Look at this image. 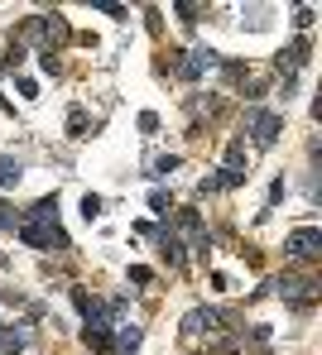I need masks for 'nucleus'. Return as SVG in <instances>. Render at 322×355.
<instances>
[{
    "instance_id": "nucleus-1",
    "label": "nucleus",
    "mask_w": 322,
    "mask_h": 355,
    "mask_svg": "<svg viewBox=\"0 0 322 355\" xmlns=\"http://www.w3.org/2000/svg\"><path fill=\"white\" fill-rule=\"evenodd\" d=\"M15 231H19V240H24L29 250H67V236H63L58 221H34V216H24Z\"/></svg>"
},
{
    "instance_id": "nucleus-2",
    "label": "nucleus",
    "mask_w": 322,
    "mask_h": 355,
    "mask_svg": "<svg viewBox=\"0 0 322 355\" xmlns=\"http://www.w3.org/2000/svg\"><path fill=\"white\" fill-rule=\"evenodd\" d=\"M246 130L255 135V144H274V139H279V130H284V116L251 106V111H246Z\"/></svg>"
},
{
    "instance_id": "nucleus-3",
    "label": "nucleus",
    "mask_w": 322,
    "mask_h": 355,
    "mask_svg": "<svg viewBox=\"0 0 322 355\" xmlns=\"http://www.w3.org/2000/svg\"><path fill=\"white\" fill-rule=\"evenodd\" d=\"M284 250H289L294 259H318V254H322V231H318V226H298L294 236L284 240Z\"/></svg>"
},
{
    "instance_id": "nucleus-4",
    "label": "nucleus",
    "mask_w": 322,
    "mask_h": 355,
    "mask_svg": "<svg viewBox=\"0 0 322 355\" xmlns=\"http://www.w3.org/2000/svg\"><path fill=\"white\" fill-rule=\"evenodd\" d=\"M313 288H318L313 279H284V284H279V293L289 297V302H294L298 312H308V307H313V297H318Z\"/></svg>"
},
{
    "instance_id": "nucleus-5",
    "label": "nucleus",
    "mask_w": 322,
    "mask_h": 355,
    "mask_svg": "<svg viewBox=\"0 0 322 355\" xmlns=\"http://www.w3.org/2000/svg\"><path fill=\"white\" fill-rule=\"evenodd\" d=\"M221 327V312H212V307H197L193 317H188V336H202V331H217Z\"/></svg>"
},
{
    "instance_id": "nucleus-6",
    "label": "nucleus",
    "mask_w": 322,
    "mask_h": 355,
    "mask_svg": "<svg viewBox=\"0 0 322 355\" xmlns=\"http://www.w3.org/2000/svg\"><path fill=\"white\" fill-rule=\"evenodd\" d=\"M154 240H159V254L178 269V264H183V245H178V236H173V231H154Z\"/></svg>"
},
{
    "instance_id": "nucleus-7",
    "label": "nucleus",
    "mask_w": 322,
    "mask_h": 355,
    "mask_svg": "<svg viewBox=\"0 0 322 355\" xmlns=\"http://www.w3.org/2000/svg\"><path fill=\"white\" fill-rule=\"evenodd\" d=\"M303 58H308V39H298L289 53H279V72H298V67H303Z\"/></svg>"
},
{
    "instance_id": "nucleus-8",
    "label": "nucleus",
    "mask_w": 322,
    "mask_h": 355,
    "mask_svg": "<svg viewBox=\"0 0 322 355\" xmlns=\"http://www.w3.org/2000/svg\"><path fill=\"white\" fill-rule=\"evenodd\" d=\"M19 178H24V164L10 159V154H0V187H15Z\"/></svg>"
},
{
    "instance_id": "nucleus-9",
    "label": "nucleus",
    "mask_w": 322,
    "mask_h": 355,
    "mask_svg": "<svg viewBox=\"0 0 322 355\" xmlns=\"http://www.w3.org/2000/svg\"><path fill=\"white\" fill-rule=\"evenodd\" d=\"M29 216H34V221H58V197H39V202L29 207Z\"/></svg>"
},
{
    "instance_id": "nucleus-10",
    "label": "nucleus",
    "mask_w": 322,
    "mask_h": 355,
    "mask_svg": "<svg viewBox=\"0 0 322 355\" xmlns=\"http://www.w3.org/2000/svg\"><path fill=\"white\" fill-rule=\"evenodd\" d=\"M24 346V331H15V327H0V355H15Z\"/></svg>"
},
{
    "instance_id": "nucleus-11",
    "label": "nucleus",
    "mask_w": 322,
    "mask_h": 355,
    "mask_svg": "<svg viewBox=\"0 0 322 355\" xmlns=\"http://www.w3.org/2000/svg\"><path fill=\"white\" fill-rule=\"evenodd\" d=\"M116 341H121V351H135V346H139V327H135V322L121 327V331H116Z\"/></svg>"
},
{
    "instance_id": "nucleus-12",
    "label": "nucleus",
    "mask_w": 322,
    "mask_h": 355,
    "mask_svg": "<svg viewBox=\"0 0 322 355\" xmlns=\"http://www.w3.org/2000/svg\"><path fill=\"white\" fill-rule=\"evenodd\" d=\"M82 216H87V221H96V216H101V197H92V192H87V197H82Z\"/></svg>"
},
{
    "instance_id": "nucleus-13",
    "label": "nucleus",
    "mask_w": 322,
    "mask_h": 355,
    "mask_svg": "<svg viewBox=\"0 0 322 355\" xmlns=\"http://www.w3.org/2000/svg\"><path fill=\"white\" fill-rule=\"evenodd\" d=\"M15 226H19V221H15V211H10V202L0 197V231H15Z\"/></svg>"
},
{
    "instance_id": "nucleus-14",
    "label": "nucleus",
    "mask_w": 322,
    "mask_h": 355,
    "mask_svg": "<svg viewBox=\"0 0 322 355\" xmlns=\"http://www.w3.org/2000/svg\"><path fill=\"white\" fill-rule=\"evenodd\" d=\"M67 130L82 139V130H87V116H82V111H72V116H67Z\"/></svg>"
}]
</instances>
